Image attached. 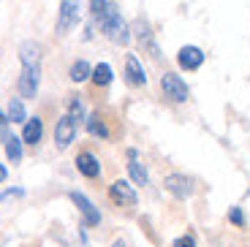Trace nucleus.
Instances as JSON below:
<instances>
[{"label": "nucleus", "instance_id": "1a4fd4ad", "mask_svg": "<svg viewBox=\"0 0 250 247\" xmlns=\"http://www.w3.org/2000/svg\"><path fill=\"white\" fill-rule=\"evenodd\" d=\"M177 62H180L182 71H199L201 62H204V52L199 46H182L177 52Z\"/></svg>", "mask_w": 250, "mask_h": 247}, {"label": "nucleus", "instance_id": "9d476101", "mask_svg": "<svg viewBox=\"0 0 250 247\" xmlns=\"http://www.w3.org/2000/svg\"><path fill=\"white\" fill-rule=\"evenodd\" d=\"M76 171L87 179H98L101 177V163L93 152H79L76 155Z\"/></svg>", "mask_w": 250, "mask_h": 247}, {"label": "nucleus", "instance_id": "5701e85b", "mask_svg": "<svg viewBox=\"0 0 250 247\" xmlns=\"http://www.w3.org/2000/svg\"><path fill=\"white\" fill-rule=\"evenodd\" d=\"M229 220H231L234 226H239V228H242V226H245V215H242V209H239V206H234V209L229 212Z\"/></svg>", "mask_w": 250, "mask_h": 247}, {"label": "nucleus", "instance_id": "0eeeda50", "mask_svg": "<svg viewBox=\"0 0 250 247\" xmlns=\"http://www.w3.org/2000/svg\"><path fill=\"white\" fill-rule=\"evenodd\" d=\"M71 201L76 204V209H79V215H82V220H84V226H90V228H93V226H98V223H101V212L95 209V204L90 201L87 196H84V193L74 190V193H71Z\"/></svg>", "mask_w": 250, "mask_h": 247}, {"label": "nucleus", "instance_id": "2eb2a0df", "mask_svg": "<svg viewBox=\"0 0 250 247\" xmlns=\"http://www.w3.org/2000/svg\"><path fill=\"white\" fill-rule=\"evenodd\" d=\"M136 36H139V43H142L144 49H150L152 55L158 57V46H155V41H152V30H150V25H147V19H139L136 22Z\"/></svg>", "mask_w": 250, "mask_h": 247}, {"label": "nucleus", "instance_id": "a211bd4d", "mask_svg": "<svg viewBox=\"0 0 250 247\" xmlns=\"http://www.w3.org/2000/svg\"><path fill=\"white\" fill-rule=\"evenodd\" d=\"M8 120L11 123H19V125H25V120H27V111H25V103H22V98H11L8 101Z\"/></svg>", "mask_w": 250, "mask_h": 247}, {"label": "nucleus", "instance_id": "a878e982", "mask_svg": "<svg viewBox=\"0 0 250 247\" xmlns=\"http://www.w3.org/2000/svg\"><path fill=\"white\" fill-rule=\"evenodd\" d=\"M6 177H8V168L0 163V182H6Z\"/></svg>", "mask_w": 250, "mask_h": 247}, {"label": "nucleus", "instance_id": "f8f14e48", "mask_svg": "<svg viewBox=\"0 0 250 247\" xmlns=\"http://www.w3.org/2000/svg\"><path fill=\"white\" fill-rule=\"evenodd\" d=\"M128 174H131V182H133V185H147V182H150V174H147L144 163L139 161V152H136V149H128Z\"/></svg>", "mask_w": 250, "mask_h": 247}, {"label": "nucleus", "instance_id": "4468645a", "mask_svg": "<svg viewBox=\"0 0 250 247\" xmlns=\"http://www.w3.org/2000/svg\"><path fill=\"white\" fill-rule=\"evenodd\" d=\"M41 136H44V123L38 117H27L25 125H22V142L33 147V144L41 142Z\"/></svg>", "mask_w": 250, "mask_h": 247}, {"label": "nucleus", "instance_id": "aec40b11", "mask_svg": "<svg viewBox=\"0 0 250 247\" xmlns=\"http://www.w3.org/2000/svg\"><path fill=\"white\" fill-rule=\"evenodd\" d=\"M6 155L11 163H19L22 161V139L19 136H8L6 139Z\"/></svg>", "mask_w": 250, "mask_h": 247}, {"label": "nucleus", "instance_id": "f03ea898", "mask_svg": "<svg viewBox=\"0 0 250 247\" xmlns=\"http://www.w3.org/2000/svg\"><path fill=\"white\" fill-rule=\"evenodd\" d=\"M82 19V0H62L60 3V14H57V36L71 33Z\"/></svg>", "mask_w": 250, "mask_h": 247}, {"label": "nucleus", "instance_id": "bb28decb", "mask_svg": "<svg viewBox=\"0 0 250 247\" xmlns=\"http://www.w3.org/2000/svg\"><path fill=\"white\" fill-rule=\"evenodd\" d=\"M112 247H125V245H123V242H114V245H112Z\"/></svg>", "mask_w": 250, "mask_h": 247}, {"label": "nucleus", "instance_id": "20e7f679", "mask_svg": "<svg viewBox=\"0 0 250 247\" xmlns=\"http://www.w3.org/2000/svg\"><path fill=\"white\" fill-rule=\"evenodd\" d=\"M163 187L174 198H190L196 193V182L188 174H169V177L163 179Z\"/></svg>", "mask_w": 250, "mask_h": 247}, {"label": "nucleus", "instance_id": "dca6fc26", "mask_svg": "<svg viewBox=\"0 0 250 247\" xmlns=\"http://www.w3.org/2000/svg\"><path fill=\"white\" fill-rule=\"evenodd\" d=\"M93 84H98V87H106V84H112V79H114V74H112V65L109 62H98L93 68Z\"/></svg>", "mask_w": 250, "mask_h": 247}, {"label": "nucleus", "instance_id": "b1692460", "mask_svg": "<svg viewBox=\"0 0 250 247\" xmlns=\"http://www.w3.org/2000/svg\"><path fill=\"white\" fill-rule=\"evenodd\" d=\"M174 247H196V239L190 234L180 236V239H174Z\"/></svg>", "mask_w": 250, "mask_h": 247}, {"label": "nucleus", "instance_id": "393cba45", "mask_svg": "<svg viewBox=\"0 0 250 247\" xmlns=\"http://www.w3.org/2000/svg\"><path fill=\"white\" fill-rule=\"evenodd\" d=\"M8 123H11V120H8V114H3V111H0V139H8Z\"/></svg>", "mask_w": 250, "mask_h": 247}, {"label": "nucleus", "instance_id": "9b49d317", "mask_svg": "<svg viewBox=\"0 0 250 247\" xmlns=\"http://www.w3.org/2000/svg\"><path fill=\"white\" fill-rule=\"evenodd\" d=\"M19 62L22 68H41V46L36 41H25L19 46Z\"/></svg>", "mask_w": 250, "mask_h": 247}, {"label": "nucleus", "instance_id": "4be33fe9", "mask_svg": "<svg viewBox=\"0 0 250 247\" xmlns=\"http://www.w3.org/2000/svg\"><path fill=\"white\" fill-rule=\"evenodd\" d=\"M106 0H90V14H93V19L98 22L101 17H104V11H106Z\"/></svg>", "mask_w": 250, "mask_h": 247}, {"label": "nucleus", "instance_id": "f257e3e1", "mask_svg": "<svg viewBox=\"0 0 250 247\" xmlns=\"http://www.w3.org/2000/svg\"><path fill=\"white\" fill-rule=\"evenodd\" d=\"M98 27L106 33L114 43H120V46H125V43L131 41V27H128V22L120 17V11H117V6H114V3H109V6H106L104 17L98 19Z\"/></svg>", "mask_w": 250, "mask_h": 247}, {"label": "nucleus", "instance_id": "f3484780", "mask_svg": "<svg viewBox=\"0 0 250 247\" xmlns=\"http://www.w3.org/2000/svg\"><path fill=\"white\" fill-rule=\"evenodd\" d=\"M68 76H71V82L82 84V82H87L90 76H93V68H90V62H87V60H76L74 65H71Z\"/></svg>", "mask_w": 250, "mask_h": 247}, {"label": "nucleus", "instance_id": "6e6552de", "mask_svg": "<svg viewBox=\"0 0 250 247\" xmlns=\"http://www.w3.org/2000/svg\"><path fill=\"white\" fill-rule=\"evenodd\" d=\"M38 82H41V68H22L17 82V90L22 98H36L38 93Z\"/></svg>", "mask_w": 250, "mask_h": 247}, {"label": "nucleus", "instance_id": "6ab92c4d", "mask_svg": "<svg viewBox=\"0 0 250 247\" xmlns=\"http://www.w3.org/2000/svg\"><path fill=\"white\" fill-rule=\"evenodd\" d=\"M87 130L93 133V136H98V139H109V128L104 125L101 114H90L87 117Z\"/></svg>", "mask_w": 250, "mask_h": 247}, {"label": "nucleus", "instance_id": "7ed1b4c3", "mask_svg": "<svg viewBox=\"0 0 250 247\" xmlns=\"http://www.w3.org/2000/svg\"><path fill=\"white\" fill-rule=\"evenodd\" d=\"M161 90H163V95L169 101H174V103H185V101L190 98L188 84L182 82V76H177V74H163L161 76Z\"/></svg>", "mask_w": 250, "mask_h": 247}, {"label": "nucleus", "instance_id": "ddd939ff", "mask_svg": "<svg viewBox=\"0 0 250 247\" xmlns=\"http://www.w3.org/2000/svg\"><path fill=\"white\" fill-rule=\"evenodd\" d=\"M125 79H128V84H133V87L147 84V76H144V68H142V62H139L136 55L125 57Z\"/></svg>", "mask_w": 250, "mask_h": 247}, {"label": "nucleus", "instance_id": "412c9836", "mask_svg": "<svg viewBox=\"0 0 250 247\" xmlns=\"http://www.w3.org/2000/svg\"><path fill=\"white\" fill-rule=\"evenodd\" d=\"M68 114L76 120V123L87 120V111H84V106H82V101H79V98H71V103H68Z\"/></svg>", "mask_w": 250, "mask_h": 247}, {"label": "nucleus", "instance_id": "423d86ee", "mask_svg": "<svg viewBox=\"0 0 250 247\" xmlns=\"http://www.w3.org/2000/svg\"><path fill=\"white\" fill-rule=\"evenodd\" d=\"M109 198H112L117 206H136L139 196L136 190H133V185L128 182V179H117V182H112V187H109Z\"/></svg>", "mask_w": 250, "mask_h": 247}, {"label": "nucleus", "instance_id": "39448f33", "mask_svg": "<svg viewBox=\"0 0 250 247\" xmlns=\"http://www.w3.org/2000/svg\"><path fill=\"white\" fill-rule=\"evenodd\" d=\"M76 128H79V123H76L71 114H62L60 120H57L55 125V144L57 149H68L71 142L76 139Z\"/></svg>", "mask_w": 250, "mask_h": 247}]
</instances>
